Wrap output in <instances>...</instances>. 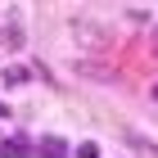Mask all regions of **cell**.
Wrapping results in <instances>:
<instances>
[{
    "label": "cell",
    "mask_w": 158,
    "mask_h": 158,
    "mask_svg": "<svg viewBox=\"0 0 158 158\" xmlns=\"http://www.w3.org/2000/svg\"><path fill=\"white\" fill-rule=\"evenodd\" d=\"M73 41L81 50H104L109 45V32H104L99 23H90V18H73Z\"/></svg>",
    "instance_id": "6da1fadb"
},
{
    "label": "cell",
    "mask_w": 158,
    "mask_h": 158,
    "mask_svg": "<svg viewBox=\"0 0 158 158\" xmlns=\"http://www.w3.org/2000/svg\"><path fill=\"white\" fill-rule=\"evenodd\" d=\"M0 45H5V50H23V27H18V23H5V27H0Z\"/></svg>",
    "instance_id": "7a4b0ae2"
},
{
    "label": "cell",
    "mask_w": 158,
    "mask_h": 158,
    "mask_svg": "<svg viewBox=\"0 0 158 158\" xmlns=\"http://www.w3.org/2000/svg\"><path fill=\"white\" fill-rule=\"evenodd\" d=\"M0 149H5V154H9V158H27V154H32V145H27L23 135H9V140H5V145H0Z\"/></svg>",
    "instance_id": "3957f363"
},
{
    "label": "cell",
    "mask_w": 158,
    "mask_h": 158,
    "mask_svg": "<svg viewBox=\"0 0 158 158\" xmlns=\"http://www.w3.org/2000/svg\"><path fill=\"white\" fill-rule=\"evenodd\" d=\"M63 154H68V145H63V140H54V135L36 149V158H63Z\"/></svg>",
    "instance_id": "277c9868"
},
{
    "label": "cell",
    "mask_w": 158,
    "mask_h": 158,
    "mask_svg": "<svg viewBox=\"0 0 158 158\" xmlns=\"http://www.w3.org/2000/svg\"><path fill=\"white\" fill-rule=\"evenodd\" d=\"M27 77H32L27 68H5V86H18V81H27Z\"/></svg>",
    "instance_id": "5b68a950"
},
{
    "label": "cell",
    "mask_w": 158,
    "mask_h": 158,
    "mask_svg": "<svg viewBox=\"0 0 158 158\" xmlns=\"http://www.w3.org/2000/svg\"><path fill=\"white\" fill-rule=\"evenodd\" d=\"M77 158H99V145H90V140H86V145H77Z\"/></svg>",
    "instance_id": "8992f818"
},
{
    "label": "cell",
    "mask_w": 158,
    "mask_h": 158,
    "mask_svg": "<svg viewBox=\"0 0 158 158\" xmlns=\"http://www.w3.org/2000/svg\"><path fill=\"white\" fill-rule=\"evenodd\" d=\"M127 18H135V23H145V18H149V9H145V5H131V9H127Z\"/></svg>",
    "instance_id": "52a82bcc"
},
{
    "label": "cell",
    "mask_w": 158,
    "mask_h": 158,
    "mask_svg": "<svg viewBox=\"0 0 158 158\" xmlns=\"http://www.w3.org/2000/svg\"><path fill=\"white\" fill-rule=\"evenodd\" d=\"M149 45H154V54H158V23L149 27Z\"/></svg>",
    "instance_id": "ba28073f"
},
{
    "label": "cell",
    "mask_w": 158,
    "mask_h": 158,
    "mask_svg": "<svg viewBox=\"0 0 158 158\" xmlns=\"http://www.w3.org/2000/svg\"><path fill=\"white\" fill-rule=\"evenodd\" d=\"M154 104H158V86H154Z\"/></svg>",
    "instance_id": "9c48e42d"
}]
</instances>
